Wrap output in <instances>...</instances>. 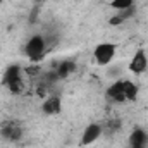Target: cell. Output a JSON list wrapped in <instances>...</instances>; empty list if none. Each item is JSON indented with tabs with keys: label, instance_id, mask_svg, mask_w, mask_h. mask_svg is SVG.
<instances>
[{
	"label": "cell",
	"instance_id": "obj_1",
	"mask_svg": "<svg viewBox=\"0 0 148 148\" xmlns=\"http://www.w3.org/2000/svg\"><path fill=\"white\" fill-rule=\"evenodd\" d=\"M3 84L9 88L10 93L17 95V93H23L24 90V81H23V67L19 64H10L5 74H3Z\"/></svg>",
	"mask_w": 148,
	"mask_h": 148
},
{
	"label": "cell",
	"instance_id": "obj_2",
	"mask_svg": "<svg viewBox=\"0 0 148 148\" xmlns=\"http://www.w3.org/2000/svg\"><path fill=\"white\" fill-rule=\"evenodd\" d=\"M24 53L31 62H40L45 53H47V41L41 35H35L28 40L26 47H24Z\"/></svg>",
	"mask_w": 148,
	"mask_h": 148
},
{
	"label": "cell",
	"instance_id": "obj_3",
	"mask_svg": "<svg viewBox=\"0 0 148 148\" xmlns=\"http://www.w3.org/2000/svg\"><path fill=\"white\" fill-rule=\"evenodd\" d=\"M115 53H117V47H115L114 43H110V41H102V43H98V45L95 47V50H93V59H95V62H97L98 66L105 67V66H110L112 64Z\"/></svg>",
	"mask_w": 148,
	"mask_h": 148
},
{
	"label": "cell",
	"instance_id": "obj_4",
	"mask_svg": "<svg viewBox=\"0 0 148 148\" xmlns=\"http://www.w3.org/2000/svg\"><path fill=\"white\" fill-rule=\"evenodd\" d=\"M129 71L133 74H136V76L145 74L148 71V53L143 48H138L133 53V57L129 60Z\"/></svg>",
	"mask_w": 148,
	"mask_h": 148
},
{
	"label": "cell",
	"instance_id": "obj_5",
	"mask_svg": "<svg viewBox=\"0 0 148 148\" xmlns=\"http://www.w3.org/2000/svg\"><path fill=\"white\" fill-rule=\"evenodd\" d=\"M102 134H103V127H102L100 124H97V122H91V124H88V126L83 129V134H81L79 143H81V147H90V145H93Z\"/></svg>",
	"mask_w": 148,
	"mask_h": 148
},
{
	"label": "cell",
	"instance_id": "obj_6",
	"mask_svg": "<svg viewBox=\"0 0 148 148\" xmlns=\"http://www.w3.org/2000/svg\"><path fill=\"white\" fill-rule=\"evenodd\" d=\"M105 97L115 102V103H126V95H124V79H117L115 83H112L105 91Z\"/></svg>",
	"mask_w": 148,
	"mask_h": 148
},
{
	"label": "cell",
	"instance_id": "obj_7",
	"mask_svg": "<svg viewBox=\"0 0 148 148\" xmlns=\"http://www.w3.org/2000/svg\"><path fill=\"white\" fill-rule=\"evenodd\" d=\"M0 133H2V136H3L5 140H9V141H19V140L23 138V127H21L19 124H16V122H5V124L2 126Z\"/></svg>",
	"mask_w": 148,
	"mask_h": 148
},
{
	"label": "cell",
	"instance_id": "obj_8",
	"mask_svg": "<svg viewBox=\"0 0 148 148\" xmlns=\"http://www.w3.org/2000/svg\"><path fill=\"white\" fill-rule=\"evenodd\" d=\"M129 148L133 147H148V133L143 127H134L129 134Z\"/></svg>",
	"mask_w": 148,
	"mask_h": 148
},
{
	"label": "cell",
	"instance_id": "obj_9",
	"mask_svg": "<svg viewBox=\"0 0 148 148\" xmlns=\"http://www.w3.org/2000/svg\"><path fill=\"white\" fill-rule=\"evenodd\" d=\"M60 100L57 98V97H48V98H45V102H43V105H41V110L45 112L47 115H55V114H59L60 112Z\"/></svg>",
	"mask_w": 148,
	"mask_h": 148
},
{
	"label": "cell",
	"instance_id": "obj_10",
	"mask_svg": "<svg viewBox=\"0 0 148 148\" xmlns=\"http://www.w3.org/2000/svg\"><path fill=\"white\" fill-rule=\"evenodd\" d=\"M124 95H126V102H136V98L140 95L138 84L129 79H124Z\"/></svg>",
	"mask_w": 148,
	"mask_h": 148
},
{
	"label": "cell",
	"instance_id": "obj_11",
	"mask_svg": "<svg viewBox=\"0 0 148 148\" xmlns=\"http://www.w3.org/2000/svg\"><path fill=\"white\" fill-rule=\"evenodd\" d=\"M134 5V0H110V7L115 12H127Z\"/></svg>",
	"mask_w": 148,
	"mask_h": 148
},
{
	"label": "cell",
	"instance_id": "obj_12",
	"mask_svg": "<svg viewBox=\"0 0 148 148\" xmlns=\"http://www.w3.org/2000/svg\"><path fill=\"white\" fill-rule=\"evenodd\" d=\"M74 69H76L74 62H71V60H67V62H62V64H60V67H59V76L66 77V76H69V74L73 73Z\"/></svg>",
	"mask_w": 148,
	"mask_h": 148
},
{
	"label": "cell",
	"instance_id": "obj_13",
	"mask_svg": "<svg viewBox=\"0 0 148 148\" xmlns=\"http://www.w3.org/2000/svg\"><path fill=\"white\" fill-rule=\"evenodd\" d=\"M133 148H148V147H133Z\"/></svg>",
	"mask_w": 148,
	"mask_h": 148
},
{
	"label": "cell",
	"instance_id": "obj_14",
	"mask_svg": "<svg viewBox=\"0 0 148 148\" xmlns=\"http://www.w3.org/2000/svg\"><path fill=\"white\" fill-rule=\"evenodd\" d=\"M3 2H5V0H0V5H2V3H3Z\"/></svg>",
	"mask_w": 148,
	"mask_h": 148
}]
</instances>
